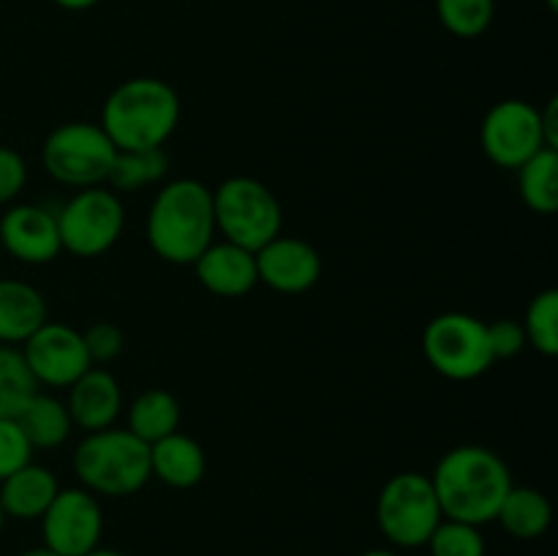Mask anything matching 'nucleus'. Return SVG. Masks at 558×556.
<instances>
[{
	"label": "nucleus",
	"instance_id": "nucleus-1",
	"mask_svg": "<svg viewBox=\"0 0 558 556\" xmlns=\"http://www.w3.org/2000/svg\"><path fill=\"white\" fill-rule=\"evenodd\" d=\"M428 478L445 518L472 527L496 521L507 491L515 485L505 458L483 445L452 447Z\"/></svg>",
	"mask_w": 558,
	"mask_h": 556
},
{
	"label": "nucleus",
	"instance_id": "nucleus-2",
	"mask_svg": "<svg viewBox=\"0 0 558 556\" xmlns=\"http://www.w3.org/2000/svg\"><path fill=\"white\" fill-rule=\"evenodd\" d=\"M147 243L169 265H194L216 240L213 189L202 180H169L153 200L145 223Z\"/></svg>",
	"mask_w": 558,
	"mask_h": 556
},
{
	"label": "nucleus",
	"instance_id": "nucleus-3",
	"mask_svg": "<svg viewBox=\"0 0 558 556\" xmlns=\"http://www.w3.org/2000/svg\"><path fill=\"white\" fill-rule=\"evenodd\" d=\"M178 123V90L158 76H134L109 93L98 125L118 150H150L167 145Z\"/></svg>",
	"mask_w": 558,
	"mask_h": 556
},
{
	"label": "nucleus",
	"instance_id": "nucleus-4",
	"mask_svg": "<svg viewBox=\"0 0 558 556\" xmlns=\"http://www.w3.org/2000/svg\"><path fill=\"white\" fill-rule=\"evenodd\" d=\"M82 488L96 496H131L150 480V445L129 428L93 431L74 450Z\"/></svg>",
	"mask_w": 558,
	"mask_h": 556
},
{
	"label": "nucleus",
	"instance_id": "nucleus-5",
	"mask_svg": "<svg viewBox=\"0 0 558 556\" xmlns=\"http://www.w3.org/2000/svg\"><path fill=\"white\" fill-rule=\"evenodd\" d=\"M213 213H216V232H221L227 243L254 254L278 238L283 227L278 196L262 180L248 174L229 178L213 189Z\"/></svg>",
	"mask_w": 558,
	"mask_h": 556
},
{
	"label": "nucleus",
	"instance_id": "nucleus-6",
	"mask_svg": "<svg viewBox=\"0 0 558 556\" xmlns=\"http://www.w3.org/2000/svg\"><path fill=\"white\" fill-rule=\"evenodd\" d=\"M445 512L436 499L434 483L423 472L392 474L376 499L379 532L396 548H423Z\"/></svg>",
	"mask_w": 558,
	"mask_h": 556
},
{
	"label": "nucleus",
	"instance_id": "nucleus-7",
	"mask_svg": "<svg viewBox=\"0 0 558 556\" xmlns=\"http://www.w3.org/2000/svg\"><path fill=\"white\" fill-rule=\"evenodd\" d=\"M118 147L98 123H63L44 140L41 164L47 174L69 189H93L107 183Z\"/></svg>",
	"mask_w": 558,
	"mask_h": 556
},
{
	"label": "nucleus",
	"instance_id": "nucleus-8",
	"mask_svg": "<svg viewBox=\"0 0 558 556\" xmlns=\"http://www.w3.org/2000/svg\"><path fill=\"white\" fill-rule=\"evenodd\" d=\"M423 354L436 374L452 382L477 379L496 363L488 343V322L463 311H447L425 325Z\"/></svg>",
	"mask_w": 558,
	"mask_h": 556
},
{
	"label": "nucleus",
	"instance_id": "nucleus-9",
	"mask_svg": "<svg viewBox=\"0 0 558 556\" xmlns=\"http://www.w3.org/2000/svg\"><path fill=\"white\" fill-rule=\"evenodd\" d=\"M58 232L63 251L93 259L114 249L125 229V207L112 189L93 185L80 189L58 213Z\"/></svg>",
	"mask_w": 558,
	"mask_h": 556
},
{
	"label": "nucleus",
	"instance_id": "nucleus-10",
	"mask_svg": "<svg viewBox=\"0 0 558 556\" xmlns=\"http://www.w3.org/2000/svg\"><path fill=\"white\" fill-rule=\"evenodd\" d=\"M480 145L488 161L515 172L529 158L548 147L539 109L523 98H505L494 104L480 125Z\"/></svg>",
	"mask_w": 558,
	"mask_h": 556
},
{
	"label": "nucleus",
	"instance_id": "nucleus-11",
	"mask_svg": "<svg viewBox=\"0 0 558 556\" xmlns=\"http://www.w3.org/2000/svg\"><path fill=\"white\" fill-rule=\"evenodd\" d=\"M38 521L44 545L60 556H85L101 543L104 510L98 496L85 488H60Z\"/></svg>",
	"mask_w": 558,
	"mask_h": 556
},
{
	"label": "nucleus",
	"instance_id": "nucleus-12",
	"mask_svg": "<svg viewBox=\"0 0 558 556\" xmlns=\"http://www.w3.org/2000/svg\"><path fill=\"white\" fill-rule=\"evenodd\" d=\"M22 358L38 387H65V390L93 365L82 333L65 322L49 319L22 343Z\"/></svg>",
	"mask_w": 558,
	"mask_h": 556
},
{
	"label": "nucleus",
	"instance_id": "nucleus-13",
	"mask_svg": "<svg viewBox=\"0 0 558 556\" xmlns=\"http://www.w3.org/2000/svg\"><path fill=\"white\" fill-rule=\"evenodd\" d=\"M0 245L22 265H49L63 254L58 218L41 205H9L0 216Z\"/></svg>",
	"mask_w": 558,
	"mask_h": 556
},
{
	"label": "nucleus",
	"instance_id": "nucleus-14",
	"mask_svg": "<svg viewBox=\"0 0 558 556\" xmlns=\"http://www.w3.org/2000/svg\"><path fill=\"white\" fill-rule=\"evenodd\" d=\"M256 276L259 283L278 294H303L322 278V256L303 238H272L256 251Z\"/></svg>",
	"mask_w": 558,
	"mask_h": 556
},
{
	"label": "nucleus",
	"instance_id": "nucleus-15",
	"mask_svg": "<svg viewBox=\"0 0 558 556\" xmlns=\"http://www.w3.org/2000/svg\"><path fill=\"white\" fill-rule=\"evenodd\" d=\"M191 267H194L202 287L216 298H243L259 283L254 251L240 249L227 240H221V243L213 240Z\"/></svg>",
	"mask_w": 558,
	"mask_h": 556
},
{
	"label": "nucleus",
	"instance_id": "nucleus-16",
	"mask_svg": "<svg viewBox=\"0 0 558 556\" xmlns=\"http://www.w3.org/2000/svg\"><path fill=\"white\" fill-rule=\"evenodd\" d=\"M65 407H69L71 423L76 428L87 431V434L112 428L114 420L120 418V409H123V390H120V382L107 368L90 365L69 387Z\"/></svg>",
	"mask_w": 558,
	"mask_h": 556
},
{
	"label": "nucleus",
	"instance_id": "nucleus-17",
	"mask_svg": "<svg viewBox=\"0 0 558 556\" xmlns=\"http://www.w3.org/2000/svg\"><path fill=\"white\" fill-rule=\"evenodd\" d=\"M60 485L52 469L41 467V463H25L0 480V507H3L5 518H16V521H38L52 505L58 496Z\"/></svg>",
	"mask_w": 558,
	"mask_h": 556
},
{
	"label": "nucleus",
	"instance_id": "nucleus-18",
	"mask_svg": "<svg viewBox=\"0 0 558 556\" xmlns=\"http://www.w3.org/2000/svg\"><path fill=\"white\" fill-rule=\"evenodd\" d=\"M207 472V456L196 439L189 434L163 436V439L150 445V478L161 480L169 488H194L205 480Z\"/></svg>",
	"mask_w": 558,
	"mask_h": 556
},
{
	"label": "nucleus",
	"instance_id": "nucleus-19",
	"mask_svg": "<svg viewBox=\"0 0 558 556\" xmlns=\"http://www.w3.org/2000/svg\"><path fill=\"white\" fill-rule=\"evenodd\" d=\"M47 322V300L33 283L0 278V343H25Z\"/></svg>",
	"mask_w": 558,
	"mask_h": 556
},
{
	"label": "nucleus",
	"instance_id": "nucleus-20",
	"mask_svg": "<svg viewBox=\"0 0 558 556\" xmlns=\"http://www.w3.org/2000/svg\"><path fill=\"white\" fill-rule=\"evenodd\" d=\"M496 521L510 537L537 540L550 529L554 507L543 491L532 488V485H512L501 501L499 512H496Z\"/></svg>",
	"mask_w": 558,
	"mask_h": 556
},
{
	"label": "nucleus",
	"instance_id": "nucleus-21",
	"mask_svg": "<svg viewBox=\"0 0 558 556\" xmlns=\"http://www.w3.org/2000/svg\"><path fill=\"white\" fill-rule=\"evenodd\" d=\"M14 420L20 423L22 434L27 436L33 450H52V447H60L71 436V428H74L65 401L47 396L41 390L20 409V414Z\"/></svg>",
	"mask_w": 558,
	"mask_h": 556
},
{
	"label": "nucleus",
	"instance_id": "nucleus-22",
	"mask_svg": "<svg viewBox=\"0 0 558 556\" xmlns=\"http://www.w3.org/2000/svg\"><path fill=\"white\" fill-rule=\"evenodd\" d=\"M125 428L145 445L163 439L180 428V403L172 392L153 387L140 392L129 407V425Z\"/></svg>",
	"mask_w": 558,
	"mask_h": 556
},
{
	"label": "nucleus",
	"instance_id": "nucleus-23",
	"mask_svg": "<svg viewBox=\"0 0 558 556\" xmlns=\"http://www.w3.org/2000/svg\"><path fill=\"white\" fill-rule=\"evenodd\" d=\"M518 172L523 205L537 216H554L558 210V150H539Z\"/></svg>",
	"mask_w": 558,
	"mask_h": 556
},
{
	"label": "nucleus",
	"instance_id": "nucleus-24",
	"mask_svg": "<svg viewBox=\"0 0 558 556\" xmlns=\"http://www.w3.org/2000/svg\"><path fill=\"white\" fill-rule=\"evenodd\" d=\"M169 156L163 147H150V150H118L114 153L112 169L107 174V185L114 194H129V191L147 189L167 178Z\"/></svg>",
	"mask_w": 558,
	"mask_h": 556
},
{
	"label": "nucleus",
	"instance_id": "nucleus-25",
	"mask_svg": "<svg viewBox=\"0 0 558 556\" xmlns=\"http://www.w3.org/2000/svg\"><path fill=\"white\" fill-rule=\"evenodd\" d=\"M38 390L41 387L33 379L22 349L0 343V418H16Z\"/></svg>",
	"mask_w": 558,
	"mask_h": 556
},
{
	"label": "nucleus",
	"instance_id": "nucleus-26",
	"mask_svg": "<svg viewBox=\"0 0 558 556\" xmlns=\"http://www.w3.org/2000/svg\"><path fill=\"white\" fill-rule=\"evenodd\" d=\"M523 333L526 343H532L545 358L558 354V292L556 289H543L529 303L526 316H523Z\"/></svg>",
	"mask_w": 558,
	"mask_h": 556
},
{
	"label": "nucleus",
	"instance_id": "nucleus-27",
	"mask_svg": "<svg viewBox=\"0 0 558 556\" xmlns=\"http://www.w3.org/2000/svg\"><path fill=\"white\" fill-rule=\"evenodd\" d=\"M436 14L452 36L477 38L494 25L496 0H436Z\"/></svg>",
	"mask_w": 558,
	"mask_h": 556
},
{
	"label": "nucleus",
	"instance_id": "nucleus-28",
	"mask_svg": "<svg viewBox=\"0 0 558 556\" xmlns=\"http://www.w3.org/2000/svg\"><path fill=\"white\" fill-rule=\"evenodd\" d=\"M425 545L430 556H485V537L480 527L452 521V518H441Z\"/></svg>",
	"mask_w": 558,
	"mask_h": 556
},
{
	"label": "nucleus",
	"instance_id": "nucleus-29",
	"mask_svg": "<svg viewBox=\"0 0 558 556\" xmlns=\"http://www.w3.org/2000/svg\"><path fill=\"white\" fill-rule=\"evenodd\" d=\"M33 461V445L14 418H0V480Z\"/></svg>",
	"mask_w": 558,
	"mask_h": 556
},
{
	"label": "nucleus",
	"instance_id": "nucleus-30",
	"mask_svg": "<svg viewBox=\"0 0 558 556\" xmlns=\"http://www.w3.org/2000/svg\"><path fill=\"white\" fill-rule=\"evenodd\" d=\"M82 338H85L87 358H90L93 365L112 363V360L123 354L125 336L114 322H96V325H90L82 333Z\"/></svg>",
	"mask_w": 558,
	"mask_h": 556
},
{
	"label": "nucleus",
	"instance_id": "nucleus-31",
	"mask_svg": "<svg viewBox=\"0 0 558 556\" xmlns=\"http://www.w3.org/2000/svg\"><path fill=\"white\" fill-rule=\"evenodd\" d=\"M27 183V164L11 147L0 145V207L14 205L16 196L25 191Z\"/></svg>",
	"mask_w": 558,
	"mask_h": 556
},
{
	"label": "nucleus",
	"instance_id": "nucleus-32",
	"mask_svg": "<svg viewBox=\"0 0 558 556\" xmlns=\"http://www.w3.org/2000/svg\"><path fill=\"white\" fill-rule=\"evenodd\" d=\"M488 343L494 360H507L515 358L526 349V333H523L521 322L512 319H499L494 325H488Z\"/></svg>",
	"mask_w": 558,
	"mask_h": 556
},
{
	"label": "nucleus",
	"instance_id": "nucleus-33",
	"mask_svg": "<svg viewBox=\"0 0 558 556\" xmlns=\"http://www.w3.org/2000/svg\"><path fill=\"white\" fill-rule=\"evenodd\" d=\"M539 120H543L545 145L550 150H558V98H550L548 107L539 109Z\"/></svg>",
	"mask_w": 558,
	"mask_h": 556
},
{
	"label": "nucleus",
	"instance_id": "nucleus-34",
	"mask_svg": "<svg viewBox=\"0 0 558 556\" xmlns=\"http://www.w3.org/2000/svg\"><path fill=\"white\" fill-rule=\"evenodd\" d=\"M54 5H60V9L65 11H87L93 9V5H98L101 0H52Z\"/></svg>",
	"mask_w": 558,
	"mask_h": 556
},
{
	"label": "nucleus",
	"instance_id": "nucleus-35",
	"mask_svg": "<svg viewBox=\"0 0 558 556\" xmlns=\"http://www.w3.org/2000/svg\"><path fill=\"white\" fill-rule=\"evenodd\" d=\"M20 556H60V554H54L52 548H47V545H38V548H27V551H22Z\"/></svg>",
	"mask_w": 558,
	"mask_h": 556
},
{
	"label": "nucleus",
	"instance_id": "nucleus-36",
	"mask_svg": "<svg viewBox=\"0 0 558 556\" xmlns=\"http://www.w3.org/2000/svg\"><path fill=\"white\" fill-rule=\"evenodd\" d=\"M85 556H125V554H120V551H112V548H101V545H98L96 551H90V554Z\"/></svg>",
	"mask_w": 558,
	"mask_h": 556
},
{
	"label": "nucleus",
	"instance_id": "nucleus-37",
	"mask_svg": "<svg viewBox=\"0 0 558 556\" xmlns=\"http://www.w3.org/2000/svg\"><path fill=\"white\" fill-rule=\"evenodd\" d=\"M363 556H401L398 554V551H385V548H371V551H365Z\"/></svg>",
	"mask_w": 558,
	"mask_h": 556
},
{
	"label": "nucleus",
	"instance_id": "nucleus-38",
	"mask_svg": "<svg viewBox=\"0 0 558 556\" xmlns=\"http://www.w3.org/2000/svg\"><path fill=\"white\" fill-rule=\"evenodd\" d=\"M545 3H548V9H550V11H556V9H558V0H545Z\"/></svg>",
	"mask_w": 558,
	"mask_h": 556
},
{
	"label": "nucleus",
	"instance_id": "nucleus-39",
	"mask_svg": "<svg viewBox=\"0 0 558 556\" xmlns=\"http://www.w3.org/2000/svg\"><path fill=\"white\" fill-rule=\"evenodd\" d=\"M3 523H5V516H3V507H0V532H3Z\"/></svg>",
	"mask_w": 558,
	"mask_h": 556
}]
</instances>
